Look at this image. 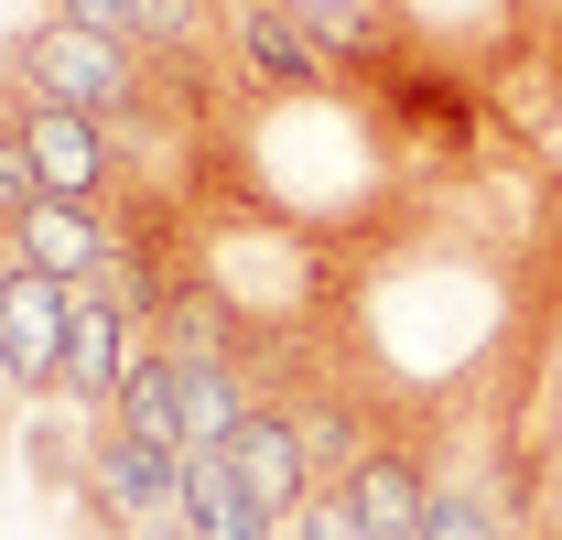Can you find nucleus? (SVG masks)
Wrapping results in <instances>:
<instances>
[{"label":"nucleus","mask_w":562,"mask_h":540,"mask_svg":"<svg viewBox=\"0 0 562 540\" xmlns=\"http://www.w3.org/2000/svg\"><path fill=\"white\" fill-rule=\"evenodd\" d=\"M487 443L508 475V508H519V540L562 530V216L530 260V292H519V336L487 390Z\"/></svg>","instance_id":"1"},{"label":"nucleus","mask_w":562,"mask_h":540,"mask_svg":"<svg viewBox=\"0 0 562 540\" xmlns=\"http://www.w3.org/2000/svg\"><path fill=\"white\" fill-rule=\"evenodd\" d=\"M519 76L562 98V0H519ZM519 76H508V109H519Z\"/></svg>","instance_id":"15"},{"label":"nucleus","mask_w":562,"mask_h":540,"mask_svg":"<svg viewBox=\"0 0 562 540\" xmlns=\"http://www.w3.org/2000/svg\"><path fill=\"white\" fill-rule=\"evenodd\" d=\"M271 540H303V508H292V519H281V530H271Z\"/></svg>","instance_id":"16"},{"label":"nucleus","mask_w":562,"mask_h":540,"mask_svg":"<svg viewBox=\"0 0 562 540\" xmlns=\"http://www.w3.org/2000/svg\"><path fill=\"white\" fill-rule=\"evenodd\" d=\"M0 87L11 98H66V109L109 120V131H140V109L162 98V66L140 44H120V33H87V22L33 11V22L0 33Z\"/></svg>","instance_id":"2"},{"label":"nucleus","mask_w":562,"mask_h":540,"mask_svg":"<svg viewBox=\"0 0 562 540\" xmlns=\"http://www.w3.org/2000/svg\"><path fill=\"white\" fill-rule=\"evenodd\" d=\"M173 357V401H184V454L195 443H227L249 401H260V368H249V346H162Z\"/></svg>","instance_id":"10"},{"label":"nucleus","mask_w":562,"mask_h":540,"mask_svg":"<svg viewBox=\"0 0 562 540\" xmlns=\"http://www.w3.org/2000/svg\"><path fill=\"white\" fill-rule=\"evenodd\" d=\"M281 519L238 486V465H227V443H195L184 454V540H271Z\"/></svg>","instance_id":"12"},{"label":"nucleus","mask_w":562,"mask_h":540,"mask_svg":"<svg viewBox=\"0 0 562 540\" xmlns=\"http://www.w3.org/2000/svg\"><path fill=\"white\" fill-rule=\"evenodd\" d=\"M55 22H87V33H120L151 66H216V0H33Z\"/></svg>","instance_id":"8"},{"label":"nucleus","mask_w":562,"mask_h":540,"mask_svg":"<svg viewBox=\"0 0 562 540\" xmlns=\"http://www.w3.org/2000/svg\"><path fill=\"white\" fill-rule=\"evenodd\" d=\"M44 205V162H33V140H22V109L0 98V249H11V227Z\"/></svg>","instance_id":"14"},{"label":"nucleus","mask_w":562,"mask_h":540,"mask_svg":"<svg viewBox=\"0 0 562 540\" xmlns=\"http://www.w3.org/2000/svg\"><path fill=\"white\" fill-rule=\"evenodd\" d=\"M227 465H238V486L271 508V519H292L314 486H325V454H314V421H303V401H281V390H260L249 401V421L227 432Z\"/></svg>","instance_id":"6"},{"label":"nucleus","mask_w":562,"mask_h":540,"mask_svg":"<svg viewBox=\"0 0 562 540\" xmlns=\"http://www.w3.org/2000/svg\"><path fill=\"white\" fill-rule=\"evenodd\" d=\"M76 508L98 519V530H162L173 508H184V454L173 443H140L131 421H87V465H76Z\"/></svg>","instance_id":"3"},{"label":"nucleus","mask_w":562,"mask_h":540,"mask_svg":"<svg viewBox=\"0 0 562 540\" xmlns=\"http://www.w3.org/2000/svg\"><path fill=\"white\" fill-rule=\"evenodd\" d=\"M281 11H303L314 22V44L336 55L347 76H401V66H422L412 55V33H401V0H281Z\"/></svg>","instance_id":"11"},{"label":"nucleus","mask_w":562,"mask_h":540,"mask_svg":"<svg viewBox=\"0 0 562 540\" xmlns=\"http://www.w3.org/2000/svg\"><path fill=\"white\" fill-rule=\"evenodd\" d=\"M0 401H11V390H0Z\"/></svg>","instance_id":"18"},{"label":"nucleus","mask_w":562,"mask_h":540,"mask_svg":"<svg viewBox=\"0 0 562 540\" xmlns=\"http://www.w3.org/2000/svg\"><path fill=\"white\" fill-rule=\"evenodd\" d=\"M541 540H562V530H541Z\"/></svg>","instance_id":"17"},{"label":"nucleus","mask_w":562,"mask_h":540,"mask_svg":"<svg viewBox=\"0 0 562 540\" xmlns=\"http://www.w3.org/2000/svg\"><path fill=\"white\" fill-rule=\"evenodd\" d=\"M109 421H131L140 443H173V454H184V401H173V357H162V346H140V357H131Z\"/></svg>","instance_id":"13"},{"label":"nucleus","mask_w":562,"mask_h":540,"mask_svg":"<svg viewBox=\"0 0 562 540\" xmlns=\"http://www.w3.org/2000/svg\"><path fill=\"white\" fill-rule=\"evenodd\" d=\"M120 216L109 205H66V195H44L22 227H11V260H33V270H55V281H109L120 270Z\"/></svg>","instance_id":"9"},{"label":"nucleus","mask_w":562,"mask_h":540,"mask_svg":"<svg viewBox=\"0 0 562 540\" xmlns=\"http://www.w3.org/2000/svg\"><path fill=\"white\" fill-rule=\"evenodd\" d=\"M66 325H76V281L33 260H0V390L11 401H55V379H66Z\"/></svg>","instance_id":"4"},{"label":"nucleus","mask_w":562,"mask_h":540,"mask_svg":"<svg viewBox=\"0 0 562 540\" xmlns=\"http://www.w3.org/2000/svg\"><path fill=\"white\" fill-rule=\"evenodd\" d=\"M140 314L120 303V281H76V325H66V379H55V401L66 410H98L120 401V379H131V357H140Z\"/></svg>","instance_id":"7"},{"label":"nucleus","mask_w":562,"mask_h":540,"mask_svg":"<svg viewBox=\"0 0 562 540\" xmlns=\"http://www.w3.org/2000/svg\"><path fill=\"white\" fill-rule=\"evenodd\" d=\"M401 33H412L422 66L476 76L497 109H508V76H519V0H401Z\"/></svg>","instance_id":"5"}]
</instances>
